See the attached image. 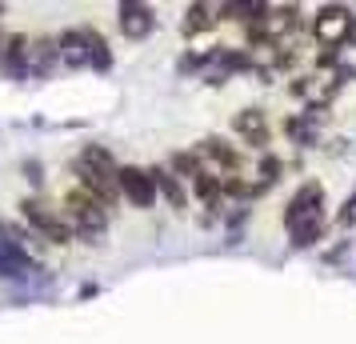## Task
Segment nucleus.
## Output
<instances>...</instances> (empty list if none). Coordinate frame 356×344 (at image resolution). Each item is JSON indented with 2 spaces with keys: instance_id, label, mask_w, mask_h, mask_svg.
Returning a JSON list of instances; mask_svg holds the SVG:
<instances>
[{
  "instance_id": "nucleus-3",
  "label": "nucleus",
  "mask_w": 356,
  "mask_h": 344,
  "mask_svg": "<svg viewBox=\"0 0 356 344\" xmlns=\"http://www.w3.org/2000/svg\"><path fill=\"white\" fill-rule=\"evenodd\" d=\"M20 216H24L49 245H68V240H72L68 220L60 213H52L49 204H40V200H20Z\"/></svg>"
},
{
  "instance_id": "nucleus-8",
  "label": "nucleus",
  "mask_w": 356,
  "mask_h": 344,
  "mask_svg": "<svg viewBox=\"0 0 356 344\" xmlns=\"http://www.w3.org/2000/svg\"><path fill=\"white\" fill-rule=\"evenodd\" d=\"M33 272H40V264L17 240H8V232H0V277H33Z\"/></svg>"
},
{
  "instance_id": "nucleus-24",
  "label": "nucleus",
  "mask_w": 356,
  "mask_h": 344,
  "mask_svg": "<svg viewBox=\"0 0 356 344\" xmlns=\"http://www.w3.org/2000/svg\"><path fill=\"white\" fill-rule=\"evenodd\" d=\"M344 44H356V17H353V28H348V40Z\"/></svg>"
},
{
  "instance_id": "nucleus-25",
  "label": "nucleus",
  "mask_w": 356,
  "mask_h": 344,
  "mask_svg": "<svg viewBox=\"0 0 356 344\" xmlns=\"http://www.w3.org/2000/svg\"><path fill=\"white\" fill-rule=\"evenodd\" d=\"M0 13H4V4H0Z\"/></svg>"
},
{
  "instance_id": "nucleus-12",
  "label": "nucleus",
  "mask_w": 356,
  "mask_h": 344,
  "mask_svg": "<svg viewBox=\"0 0 356 344\" xmlns=\"http://www.w3.org/2000/svg\"><path fill=\"white\" fill-rule=\"evenodd\" d=\"M196 156H200V161H212L216 168H225L220 177H232V172L241 168V156H236V152H232V148L225 145V140H216V136L200 140V145H196Z\"/></svg>"
},
{
  "instance_id": "nucleus-16",
  "label": "nucleus",
  "mask_w": 356,
  "mask_h": 344,
  "mask_svg": "<svg viewBox=\"0 0 356 344\" xmlns=\"http://www.w3.org/2000/svg\"><path fill=\"white\" fill-rule=\"evenodd\" d=\"M84 33H88V49H92V68H97V72H108V68H113V52H108V40H104L97 28H88V24H84Z\"/></svg>"
},
{
  "instance_id": "nucleus-6",
  "label": "nucleus",
  "mask_w": 356,
  "mask_h": 344,
  "mask_svg": "<svg viewBox=\"0 0 356 344\" xmlns=\"http://www.w3.org/2000/svg\"><path fill=\"white\" fill-rule=\"evenodd\" d=\"M120 197L132 200L136 208H152L156 204V184L148 177V168H136V164L120 168Z\"/></svg>"
},
{
  "instance_id": "nucleus-23",
  "label": "nucleus",
  "mask_w": 356,
  "mask_h": 344,
  "mask_svg": "<svg viewBox=\"0 0 356 344\" xmlns=\"http://www.w3.org/2000/svg\"><path fill=\"white\" fill-rule=\"evenodd\" d=\"M4 49H8V36L0 33V68H4Z\"/></svg>"
},
{
  "instance_id": "nucleus-4",
  "label": "nucleus",
  "mask_w": 356,
  "mask_h": 344,
  "mask_svg": "<svg viewBox=\"0 0 356 344\" xmlns=\"http://www.w3.org/2000/svg\"><path fill=\"white\" fill-rule=\"evenodd\" d=\"M72 172H76V184H81L84 193H92L97 200H104V204H113L116 197H120V172H100V168H92V164L84 161V156H76L72 161Z\"/></svg>"
},
{
  "instance_id": "nucleus-5",
  "label": "nucleus",
  "mask_w": 356,
  "mask_h": 344,
  "mask_svg": "<svg viewBox=\"0 0 356 344\" xmlns=\"http://www.w3.org/2000/svg\"><path fill=\"white\" fill-rule=\"evenodd\" d=\"M324 213V188L316 181H305L296 193H292L289 208H284V229H296L300 220L308 216H321Z\"/></svg>"
},
{
  "instance_id": "nucleus-2",
  "label": "nucleus",
  "mask_w": 356,
  "mask_h": 344,
  "mask_svg": "<svg viewBox=\"0 0 356 344\" xmlns=\"http://www.w3.org/2000/svg\"><path fill=\"white\" fill-rule=\"evenodd\" d=\"M353 17L356 13H348L344 4H324V8H316V17H312V36L321 40L324 49H340L348 40Z\"/></svg>"
},
{
  "instance_id": "nucleus-22",
  "label": "nucleus",
  "mask_w": 356,
  "mask_h": 344,
  "mask_svg": "<svg viewBox=\"0 0 356 344\" xmlns=\"http://www.w3.org/2000/svg\"><path fill=\"white\" fill-rule=\"evenodd\" d=\"M332 65H337V49H324L316 56V68H332Z\"/></svg>"
},
{
  "instance_id": "nucleus-13",
  "label": "nucleus",
  "mask_w": 356,
  "mask_h": 344,
  "mask_svg": "<svg viewBox=\"0 0 356 344\" xmlns=\"http://www.w3.org/2000/svg\"><path fill=\"white\" fill-rule=\"evenodd\" d=\"M4 68H8L13 76L33 72V44H29V36H20V33L8 36V49H4Z\"/></svg>"
},
{
  "instance_id": "nucleus-18",
  "label": "nucleus",
  "mask_w": 356,
  "mask_h": 344,
  "mask_svg": "<svg viewBox=\"0 0 356 344\" xmlns=\"http://www.w3.org/2000/svg\"><path fill=\"white\" fill-rule=\"evenodd\" d=\"M284 132H289V136H292L300 148H312V145H316V129L308 124L305 116H289V120H284Z\"/></svg>"
},
{
  "instance_id": "nucleus-14",
  "label": "nucleus",
  "mask_w": 356,
  "mask_h": 344,
  "mask_svg": "<svg viewBox=\"0 0 356 344\" xmlns=\"http://www.w3.org/2000/svg\"><path fill=\"white\" fill-rule=\"evenodd\" d=\"M212 13H216L212 4H188V8H184V20H180V33H184V36L209 33L212 24H216V17H212Z\"/></svg>"
},
{
  "instance_id": "nucleus-11",
  "label": "nucleus",
  "mask_w": 356,
  "mask_h": 344,
  "mask_svg": "<svg viewBox=\"0 0 356 344\" xmlns=\"http://www.w3.org/2000/svg\"><path fill=\"white\" fill-rule=\"evenodd\" d=\"M232 129L241 132L252 148H264V140H268V120H264L260 108H241V113L232 116Z\"/></svg>"
},
{
  "instance_id": "nucleus-10",
  "label": "nucleus",
  "mask_w": 356,
  "mask_h": 344,
  "mask_svg": "<svg viewBox=\"0 0 356 344\" xmlns=\"http://www.w3.org/2000/svg\"><path fill=\"white\" fill-rule=\"evenodd\" d=\"M148 177H152V184H156V193H161L177 213H184L188 208V193H184V184H180V177L172 172V168H161V164H152L148 168Z\"/></svg>"
},
{
  "instance_id": "nucleus-9",
  "label": "nucleus",
  "mask_w": 356,
  "mask_h": 344,
  "mask_svg": "<svg viewBox=\"0 0 356 344\" xmlns=\"http://www.w3.org/2000/svg\"><path fill=\"white\" fill-rule=\"evenodd\" d=\"M60 65L68 68H88L92 65V49H88V33L84 28H68V33H60Z\"/></svg>"
},
{
  "instance_id": "nucleus-7",
  "label": "nucleus",
  "mask_w": 356,
  "mask_h": 344,
  "mask_svg": "<svg viewBox=\"0 0 356 344\" xmlns=\"http://www.w3.org/2000/svg\"><path fill=\"white\" fill-rule=\"evenodd\" d=\"M120 33L129 36V40H145L152 28H156V13L140 4V0H120Z\"/></svg>"
},
{
  "instance_id": "nucleus-20",
  "label": "nucleus",
  "mask_w": 356,
  "mask_h": 344,
  "mask_svg": "<svg viewBox=\"0 0 356 344\" xmlns=\"http://www.w3.org/2000/svg\"><path fill=\"white\" fill-rule=\"evenodd\" d=\"M337 224H340V229H353V224H356V193H353L348 200H344V204H340Z\"/></svg>"
},
{
  "instance_id": "nucleus-15",
  "label": "nucleus",
  "mask_w": 356,
  "mask_h": 344,
  "mask_svg": "<svg viewBox=\"0 0 356 344\" xmlns=\"http://www.w3.org/2000/svg\"><path fill=\"white\" fill-rule=\"evenodd\" d=\"M289 232H292V245H296V248H312L324 236V213L300 220V224H296V229H289Z\"/></svg>"
},
{
  "instance_id": "nucleus-1",
  "label": "nucleus",
  "mask_w": 356,
  "mask_h": 344,
  "mask_svg": "<svg viewBox=\"0 0 356 344\" xmlns=\"http://www.w3.org/2000/svg\"><path fill=\"white\" fill-rule=\"evenodd\" d=\"M65 220L81 240H97L100 232H104V224H108V208H104V200H97L92 193L76 188V193L65 197Z\"/></svg>"
},
{
  "instance_id": "nucleus-19",
  "label": "nucleus",
  "mask_w": 356,
  "mask_h": 344,
  "mask_svg": "<svg viewBox=\"0 0 356 344\" xmlns=\"http://www.w3.org/2000/svg\"><path fill=\"white\" fill-rule=\"evenodd\" d=\"M280 172H284V164L276 161V156H264V161H260V184H273Z\"/></svg>"
},
{
  "instance_id": "nucleus-21",
  "label": "nucleus",
  "mask_w": 356,
  "mask_h": 344,
  "mask_svg": "<svg viewBox=\"0 0 356 344\" xmlns=\"http://www.w3.org/2000/svg\"><path fill=\"white\" fill-rule=\"evenodd\" d=\"M209 65V56H200V52H188V56H180V72H196V68Z\"/></svg>"
},
{
  "instance_id": "nucleus-17",
  "label": "nucleus",
  "mask_w": 356,
  "mask_h": 344,
  "mask_svg": "<svg viewBox=\"0 0 356 344\" xmlns=\"http://www.w3.org/2000/svg\"><path fill=\"white\" fill-rule=\"evenodd\" d=\"M168 168L177 172L180 181H188V184H193L196 177H200V172H204V168H200V156H196V152H172Z\"/></svg>"
}]
</instances>
